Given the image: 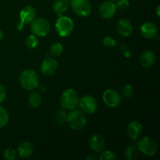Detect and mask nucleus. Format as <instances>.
<instances>
[{"mask_svg":"<svg viewBox=\"0 0 160 160\" xmlns=\"http://www.w3.org/2000/svg\"><path fill=\"white\" fill-rule=\"evenodd\" d=\"M28 102L33 108H39L42 104V95L38 92H33L28 97Z\"/></svg>","mask_w":160,"mask_h":160,"instance_id":"obj_19","label":"nucleus"},{"mask_svg":"<svg viewBox=\"0 0 160 160\" xmlns=\"http://www.w3.org/2000/svg\"><path fill=\"white\" fill-rule=\"evenodd\" d=\"M34 147L33 144L30 142H23L19 145L17 148V153L20 158L27 159L34 154Z\"/></svg>","mask_w":160,"mask_h":160,"instance_id":"obj_18","label":"nucleus"},{"mask_svg":"<svg viewBox=\"0 0 160 160\" xmlns=\"http://www.w3.org/2000/svg\"><path fill=\"white\" fill-rule=\"evenodd\" d=\"M102 43L105 46L109 47V48H112V47H115L117 45V41L112 37H109V36H106L103 38Z\"/></svg>","mask_w":160,"mask_h":160,"instance_id":"obj_29","label":"nucleus"},{"mask_svg":"<svg viewBox=\"0 0 160 160\" xmlns=\"http://www.w3.org/2000/svg\"><path fill=\"white\" fill-rule=\"evenodd\" d=\"M70 4L65 0H56L52 6V9L56 13L61 14L68 9Z\"/></svg>","mask_w":160,"mask_h":160,"instance_id":"obj_20","label":"nucleus"},{"mask_svg":"<svg viewBox=\"0 0 160 160\" xmlns=\"http://www.w3.org/2000/svg\"><path fill=\"white\" fill-rule=\"evenodd\" d=\"M3 37H4V34H3V32L2 30H0V41L2 40Z\"/></svg>","mask_w":160,"mask_h":160,"instance_id":"obj_34","label":"nucleus"},{"mask_svg":"<svg viewBox=\"0 0 160 160\" xmlns=\"http://www.w3.org/2000/svg\"><path fill=\"white\" fill-rule=\"evenodd\" d=\"M9 116L8 111L0 106V129L5 128L9 123Z\"/></svg>","mask_w":160,"mask_h":160,"instance_id":"obj_22","label":"nucleus"},{"mask_svg":"<svg viewBox=\"0 0 160 160\" xmlns=\"http://www.w3.org/2000/svg\"><path fill=\"white\" fill-rule=\"evenodd\" d=\"M62 51H63V46L59 42H55L50 46V53L54 57L60 56Z\"/></svg>","mask_w":160,"mask_h":160,"instance_id":"obj_24","label":"nucleus"},{"mask_svg":"<svg viewBox=\"0 0 160 160\" xmlns=\"http://www.w3.org/2000/svg\"><path fill=\"white\" fill-rule=\"evenodd\" d=\"M138 149L146 156H153L158 152V144L152 138L144 136L138 142Z\"/></svg>","mask_w":160,"mask_h":160,"instance_id":"obj_5","label":"nucleus"},{"mask_svg":"<svg viewBox=\"0 0 160 160\" xmlns=\"http://www.w3.org/2000/svg\"><path fill=\"white\" fill-rule=\"evenodd\" d=\"M138 149L134 145H128L124 151V156L128 160H134L138 156Z\"/></svg>","mask_w":160,"mask_h":160,"instance_id":"obj_21","label":"nucleus"},{"mask_svg":"<svg viewBox=\"0 0 160 160\" xmlns=\"http://www.w3.org/2000/svg\"><path fill=\"white\" fill-rule=\"evenodd\" d=\"M142 133V125L138 120L130 122L127 128V135L131 140L135 141L140 138Z\"/></svg>","mask_w":160,"mask_h":160,"instance_id":"obj_12","label":"nucleus"},{"mask_svg":"<svg viewBox=\"0 0 160 160\" xmlns=\"http://www.w3.org/2000/svg\"><path fill=\"white\" fill-rule=\"evenodd\" d=\"M20 21L17 24V28L19 31L22 30L25 24L31 23V22L35 19L36 11L33 6H26L20 10Z\"/></svg>","mask_w":160,"mask_h":160,"instance_id":"obj_9","label":"nucleus"},{"mask_svg":"<svg viewBox=\"0 0 160 160\" xmlns=\"http://www.w3.org/2000/svg\"><path fill=\"white\" fill-rule=\"evenodd\" d=\"M78 106H79L80 109L84 113L93 114L96 112L97 108H98V103L93 96L86 95L80 98Z\"/></svg>","mask_w":160,"mask_h":160,"instance_id":"obj_8","label":"nucleus"},{"mask_svg":"<svg viewBox=\"0 0 160 160\" xmlns=\"http://www.w3.org/2000/svg\"><path fill=\"white\" fill-rule=\"evenodd\" d=\"M79 95L73 88L66 89L60 97L61 107L65 110H72L78 106Z\"/></svg>","mask_w":160,"mask_h":160,"instance_id":"obj_4","label":"nucleus"},{"mask_svg":"<svg viewBox=\"0 0 160 160\" xmlns=\"http://www.w3.org/2000/svg\"><path fill=\"white\" fill-rule=\"evenodd\" d=\"M133 93H134V89H133L132 86L129 84H126L121 88L120 94L122 98H129L132 96Z\"/></svg>","mask_w":160,"mask_h":160,"instance_id":"obj_25","label":"nucleus"},{"mask_svg":"<svg viewBox=\"0 0 160 160\" xmlns=\"http://www.w3.org/2000/svg\"><path fill=\"white\" fill-rule=\"evenodd\" d=\"M55 28L59 36L62 38L68 37L73 33L74 29V23L70 17L67 16H60L56 20Z\"/></svg>","mask_w":160,"mask_h":160,"instance_id":"obj_3","label":"nucleus"},{"mask_svg":"<svg viewBox=\"0 0 160 160\" xmlns=\"http://www.w3.org/2000/svg\"><path fill=\"white\" fill-rule=\"evenodd\" d=\"M100 153L101 154L99 156V159L101 160H114L117 159L114 152L109 150H103Z\"/></svg>","mask_w":160,"mask_h":160,"instance_id":"obj_28","label":"nucleus"},{"mask_svg":"<svg viewBox=\"0 0 160 160\" xmlns=\"http://www.w3.org/2000/svg\"><path fill=\"white\" fill-rule=\"evenodd\" d=\"M70 6L72 11L79 17H88L92 12V5L88 0H71Z\"/></svg>","mask_w":160,"mask_h":160,"instance_id":"obj_7","label":"nucleus"},{"mask_svg":"<svg viewBox=\"0 0 160 160\" xmlns=\"http://www.w3.org/2000/svg\"><path fill=\"white\" fill-rule=\"evenodd\" d=\"M67 123L72 130L81 131L87 124V119L81 109H73L67 114Z\"/></svg>","mask_w":160,"mask_h":160,"instance_id":"obj_2","label":"nucleus"},{"mask_svg":"<svg viewBox=\"0 0 160 160\" xmlns=\"http://www.w3.org/2000/svg\"><path fill=\"white\" fill-rule=\"evenodd\" d=\"M65 1L67 2H68L69 4H70V2H71V0H65Z\"/></svg>","mask_w":160,"mask_h":160,"instance_id":"obj_36","label":"nucleus"},{"mask_svg":"<svg viewBox=\"0 0 160 160\" xmlns=\"http://www.w3.org/2000/svg\"><path fill=\"white\" fill-rule=\"evenodd\" d=\"M67 113L65 111V109H61L59 110L56 114V120L57 122V123L59 124H64V123L67 122Z\"/></svg>","mask_w":160,"mask_h":160,"instance_id":"obj_26","label":"nucleus"},{"mask_svg":"<svg viewBox=\"0 0 160 160\" xmlns=\"http://www.w3.org/2000/svg\"><path fill=\"white\" fill-rule=\"evenodd\" d=\"M120 52H121L122 54H123L126 58L131 57V50L129 49V48H128V45H120Z\"/></svg>","mask_w":160,"mask_h":160,"instance_id":"obj_31","label":"nucleus"},{"mask_svg":"<svg viewBox=\"0 0 160 160\" xmlns=\"http://www.w3.org/2000/svg\"><path fill=\"white\" fill-rule=\"evenodd\" d=\"M117 3H115L117 9H120V10H124V9H127L129 7V0H117Z\"/></svg>","mask_w":160,"mask_h":160,"instance_id":"obj_30","label":"nucleus"},{"mask_svg":"<svg viewBox=\"0 0 160 160\" xmlns=\"http://www.w3.org/2000/svg\"><path fill=\"white\" fill-rule=\"evenodd\" d=\"M140 31L142 35L146 39H152L157 36V28L152 22H145L141 26Z\"/></svg>","mask_w":160,"mask_h":160,"instance_id":"obj_16","label":"nucleus"},{"mask_svg":"<svg viewBox=\"0 0 160 160\" xmlns=\"http://www.w3.org/2000/svg\"><path fill=\"white\" fill-rule=\"evenodd\" d=\"M117 31L122 37H129L133 31L132 24L127 19H121L117 24Z\"/></svg>","mask_w":160,"mask_h":160,"instance_id":"obj_17","label":"nucleus"},{"mask_svg":"<svg viewBox=\"0 0 160 160\" xmlns=\"http://www.w3.org/2000/svg\"><path fill=\"white\" fill-rule=\"evenodd\" d=\"M102 100L109 108H117L121 103L122 97L117 90L112 88L106 89L102 94Z\"/></svg>","mask_w":160,"mask_h":160,"instance_id":"obj_10","label":"nucleus"},{"mask_svg":"<svg viewBox=\"0 0 160 160\" xmlns=\"http://www.w3.org/2000/svg\"><path fill=\"white\" fill-rule=\"evenodd\" d=\"M109 1H112V2H115V1H117V0H109Z\"/></svg>","mask_w":160,"mask_h":160,"instance_id":"obj_37","label":"nucleus"},{"mask_svg":"<svg viewBox=\"0 0 160 160\" xmlns=\"http://www.w3.org/2000/svg\"><path fill=\"white\" fill-rule=\"evenodd\" d=\"M39 45L38 38L34 34H30L26 38V45L30 49H34L37 48Z\"/></svg>","mask_w":160,"mask_h":160,"instance_id":"obj_23","label":"nucleus"},{"mask_svg":"<svg viewBox=\"0 0 160 160\" xmlns=\"http://www.w3.org/2000/svg\"><path fill=\"white\" fill-rule=\"evenodd\" d=\"M88 145L89 148L92 151H93L94 152L98 153L104 150L105 146H106V142L102 136L99 135V134H94L89 139Z\"/></svg>","mask_w":160,"mask_h":160,"instance_id":"obj_14","label":"nucleus"},{"mask_svg":"<svg viewBox=\"0 0 160 160\" xmlns=\"http://www.w3.org/2000/svg\"><path fill=\"white\" fill-rule=\"evenodd\" d=\"M20 84L27 91H34L39 85V77L34 70L28 69L21 72L20 75Z\"/></svg>","mask_w":160,"mask_h":160,"instance_id":"obj_1","label":"nucleus"},{"mask_svg":"<svg viewBox=\"0 0 160 160\" xmlns=\"http://www.w3.org/2000/svg\"><path fill=\"white\" fill-rule=\"evenodd\" d=\"M98 11H99V14L102 18L109 20L115 16L117 12V6L114 2L107 0L101 3Z\"/></svg>","mask_w":160,"mask_h":160,"instance_id":"obj_11","label":"nucleus"},{"mask_svg":"<svg viewBox=\"0 0 160 160\" xmlns=\"http://www.w3.org/2000/svg\"><path fill=\"white\" fill-rule=\"evenodd\" d=\"M31 32L37 37H45L49 33L51 26L46 19L37 18L31 22Z\"/></svg>","mask_w":160,"mask_h":160,"instance_id":"obj_6","label":"nucleus"},{"mask_svg":"<svg viewBox=\"0 0 160 160\" xmlns=\"http://www.w3.org/2000/svg\"><path fill=\"white\" fill-rule=\"evenodd\" d=\"M3 156L7 160H14L17 159V154L16 150L12 148H6L3 152Z\"/></svg>","mask_w":160,"mask_h":160,"instance_id":"obj_27","label":"nucleus"},{"mask_svg":"<svg viewBox=\"0 0 160 160\" xmlns=\"http://www.w3.org/2000/svg\"><path fill=\"white\" fill-rule=\"evenodd\" d=\"M96 159V157H95V156H89L87 157V159L88 160H90V159Z\"/></svg>","mask_w":160,"mask_h":160,"instance_id":"obj_35","label":"nucleus"},{"mask_svg":"<svg viewBox=\"0 0 160 160\" xmlns=\"http://www.w3.org/2000/svg\"><path fill=\"white\" fill-rule=\"evenodd\" d=\"M6 88L2 85V84H0V104L6 99Z\"/></svg>","mask_w":160,"mask_h":160,"instance_id":"obj_32","label":"nucleus"},{"mask_svg":"<svg viewBox=\"0 0 160 160\" xmlns=\"http://www.w3.org/2000/svg\"><path fill=\"white\" fill-rule=\"evenodd\" d=\"M156 56L154 52L151 50H145V52L142 53L140 56V64L142 67L145 69L151 68L156 63Z\"/></svg>","mask_w":160,"mask_h":160,"instance_id":"obj_15","label":"nucleus"},{"mask_svg":"<svg viewBox=\"0 0 160 160\" xmlns=\"http://www.w3.org/2000/svg\"><path fill=\"white\" fill-rule=\"evenodd\" d=\"M58 68V62L54 58H46L42 61L41 64L40 70L41 72L44 75L49 76L52 75L56 71Z\"/></svg>","mask_w":160,"mask_h":160,"instance_id":"obj_13","label":"nucleus"},{"mask_svg":"<svg viewBox=\"0 0 160 160\" xmlns=\"http://www.w3.org/2000/svg\"><path fill=\"white\" fill-rule=\"evenodd\" d=\"M156 15H157V17H159V16H160V6H157V7H156Z\"/></svg>","mask_w":160,"mask_h":160,"instance_id":"obj_33","label":"nucleus"}]
</instances>
